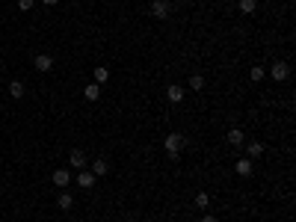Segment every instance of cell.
<instances>
[{
	"instance_id": "obj_10",
	"label": "cell",
	"mask_w": 296,
	"mask_h": 222,
	"mask_svg": "<svg viewBox=\"0 0 296 222\" xmlns=\"http://www.w3.org/2000/svg\"><path fill=\"white\" fill-rule=\"evenodd\" d=\"M107 172H110L107 157H95V160H92V175H95V178H101V175H107Z\"/></svg>"
},
{
	"instance_id": "obj_11",
	"label": "cell",
	"mask_w": 296,
	"mask_h": 222,
	"mask_svg": "<svg viewBox=\"0 0 296 222\" xmlns=\"http://www.w3.org/2000/svg\"><path fill=\"white\" fill-rule=\"evenodd\" d=\"M252 169H255V166H252V160H246V157H240V160L234 163V172H237V175H243V178H249V175H252Z\"/></svg>"
},
{
	"instance_id": "obj_12",
	"label": "cell",
	"mask_w": 296,
	"mask_h": 222,
	"mask_svg": "<svg viewBox=\"0 0 296 222\" xmlns=\"http://www.w3.org/2000/svg\"><path fill=\"white\" fill-rule=\"evenodd\" d=\"M83 98H86V101H98V98H101V86H98V83H89V86L83 89Z\"/></svg>"
},
{
	"instance_id": "obj_22",
	"label": "cell",
	"mask_w": 296,
	"mask_h": 222,
	"mask_svg": "<svg viewBox=\"0 0 296 222\" xmlns=\"http://www.w3.org/2000/svg\"><path fill=\"white\" fill-rule=\"evenodd\" d=\"M202 222H216V216H210V213L204 210V216H202Z\"/></svg>"
},
{
	"instance_id": "obj_4",
	"label": "cell",
	"mask_w": 296,
	"mask_h": 222,
	"mask_svg": "<svg viewBox=\"0 0 296 222\" xmlns=\"http://www.w3.org/2000/svg\"><path fill=\"white\" fill-rule=\"evenodd\" d=\"M86 163H89V160H86V154L80 151V148H74V151L68 154V166H71V169H86Z\"/></svg>"
},
{
	"instance_id": "obj_25",
	"label": "cell",
	"mask_w": 296,
	"mask_h": 222,
	"mask_svg": "<svg viewBox=\"0 0 296 222\" xmlns=\"http://www.w3.org/2000/svg\"><path fill=\"white\" fill-rule=\"evenodd\" d=\"M222 3H231V0H222Z\"/></svg>"
},
{
	"instance_id": "obj_19",
	"label": "cell",
	"mask_w": 296,
	"mask_h": 222,
	"mask_svg": "<svg viewBox=\"0 0 296 222\" xmlns=\"http://www.w3.org/2000/svg\"><path fill=\"white\" fill-rule=\"evenodd\" d=\"M190 89L193 92H202L204 89V77H202V74H193V77H190Z\"/></svg>"
},
{
	"instance_id": "obj_5",
	"label": "cell",
	"mask_w": 296,
	"mask_h": 222,
	"mask_svg": "<svg viewBox=\"0 0 296 222\" xmlns=\"http://www.w3.org/2000/svg\"><path fill=\"white\" fill-rule=\"evenodd\" d=\"M243 145H246V151H249L252 160H255V157H261V154L267 151V145H264L261 139H249V142H243Z\"/></svg>"
},
{
	"instance_id": "obj_9",
	"label": "cell",
	"mask_w": 296,
	"mask_h": 222,
	"mask_svg": "<svg viewBox=\"0 0 296 222\" xmlns=\"http://www.w3.org/2000/svg\"><path fill=\"white\" fill-rule=\"evenodd\" d=\"M54 184H56L59 190H65L68 184H71V172H68V169H56V172H54Z\"/></svg>"
},
{
	"instance_id": "obj_7",
	"label": "cell",
	"mask_w": 296,
	"mask_h": 222,
	"mask_svg": "<svg viewBox=\"0 0 296 222\" xmlns=\"http://www.w3.org/2000/svg\"><path fill=\"white\" fill-rule=\"evenodd\" d=\"M166 98H169L172 104H181V101H184V86H178V83H169V86H166Z\"/></svg>"
},
{
	"instance_id": "obj_26",
	"label": "cell",
	"mask_w": 296,
	"mask_h": 222,
	"mask_svg": "<svg viewBox=\"0 0 296 222\" xmlns=\"http://www.w3.org/2000/svg\"><path fill=\"white\" fill-rule=\"evenodd\" d=\"M125 222H133V219H125Z\"/></svg>"
},
{
	"instance_id": "obj_14",
	"label": "cell",
	"mask_w": 296,
	"mask_h": 222,
	"mask_svg": "<svg viewBox=\"0 0 296 222\" xmlns=\"http://www.w3.org/2000/svg\"><path fill=\"white\" fill-rule=\"evenodd\" d=\"M56 204H59L62 210H71V207H74V199H71V193H65V190H62V193H59V199H56Z\"/></svg>"
},
{
	"instance_id": "obj_16",
	"label": "cell",
	"mask_w": 296,
	"mask_h": 222,
	"mask_svg": "<svg viewBox=\"0 0 296 222\" xmlns=\"http://www.w3.org/2000/svg\"><path fill=\"white\" fill-rule=\"evenodd\" d=\"M107 80H110V68H104V65H98V68H95V83L101 86V83H107Z\"/></svg>"
},
{
	"instance_id": "obj_24",
	"label": "cell",
	"mask_w": 296,
	"mask_h": 222,
	"mask_svg": "<svg viewBox=\"0 0 296 222\" xmlns=\"http://www.w3.org/2000/svg\"><path fill=\"white\" fill-rule=\"evenodd\" d=\"M184 3H193V0H184Z\"/></svg>"
},
{
	"instance_id": "obj_21",
	"label": "cell",
	"mask_w": 296,
	"mask_h": 222,
	"mask_svg": "<svg viewBox=\"0 0 296 222\" xmlns=\"http://www.w3.org/2000/svg\"><path fill=\"white\" fill-rule=\"evenodd\" d=\"M33 3H36V0H18V9H21V12H30Z\"/></svg>"
},
{
	"instance_id": "obj_17",
	"label": "cell",
	"mask_w": 296,
	"mask_h": 222,
	"mask_svg": "<svg viewBox=\"0 0 296 222\" xmlns=\"http://www.w3.org/2000/svg\"><path fill=\"white\" fill-rule=\"evenodd\" d=\"M258 9V0H240V12L243 15H252Z\"/></svg>"
},
{
	"instance_id": "obj_1",
	"label": "cell",
	"mask_w": 296,
	"mask_h": 222,
	"mask_svg": "<svg viewBox=\"0 0 296 222\" xmlns=\"http://www.w3.org/2000/svg\"><path fill=\"white\" fill-rule=\"evenodd\" d=\"M163 145H166V151H169V160H178L181 157V148L187 145V136H184V133H169L163 139Z\"/></svg>"
},
{
	"instance_id": "obj_20",
	"label": "cell",
	"mask_w": 296,
	"mask_h": 222,
	"mask_svg": "<svg viewBox=\"0 0 296 222\" xmlns=\"http://www.w3.org/2000/svg\"><path fill=\"white\" fill-rule=\"evenodd\" d=\"M196 207H199V210H207V207H210V196H207V193H199V196H196Z\"/></svg>"
},
{
	"instance_id": "obj_8",
	"label": "cell",
	"mask_w": 296,
	"mask_h": 222,
	"mask_svg": "<svg viewBox=\"0 0 296 222\" xmlns=\"http://www.w3.org/2000/svg\"><path fill=\"white\" fill-rule=\"evenodd\" d=\"M95 181H98V178H95L89 169H80V175H77V184H80L83 190H92V187H95Z\"/></svg>"
},
{
	"instance_id": "obj_13",
	"label": "cell",
	"mask_w": 296,
	"mask_h": 222,
	"mask_svg": "<svg viewBox=\"0 0 296 222\" xmlns=\"http://www.w3.org/2000/svg\"><path fill=\"white\" fill-rule=\"evenodd\" d=\"M228 142H231V145H243V142H246V133H243L240 128H231V130H228Z\"/></svg>"
},
{
	"instance_id": "obj_3",
	"label": "cell",
	"mask_w": 296,
	"mask_h": 222,
	"mask_svg": "<svg viewBox=\"0 0 296 222\" xmlns=\"http://www.w3.org/2000/svg\"><path fill=\"white\" fill-rule=\"evenodd\" d=\"M151 15H154V18H160V21H166V18L172 15L169 0H151Z\"/></svg>"
},
{
	"instance_id": "obj_15",
	"label": "cell",
	"mask_w": 296,
	"mask_h": 222,
	"mask_svg": "<svg viewBox=\"0 0 296 222\" xmlns=\"http://www.w3.org/2000/svg\"><path fill=\"white\" fill-rule=\"evenodd\" d=\"M9 95H12L15 101L24 98V83H21V80H12V83H9Z\"/></svg>"
},
{
	"instance_id": "obj_6",
	"label": "cell",
	"mask_w": 296,
	"mask_h": 222,
	"mask_svg": "<svg viewBox=\"0 0 296 222\" xmlns=\"http://www.w3.org/2000/svg\"><path fill=\"white\" fill-rule=\"evenodd\" d=\"M33 68H36V71H51V68H54V56H51V54H39V56L33 59Z\"/></svg>"
},
{
	"instance_id": "obj_18",
	"label": "cell",
	"mask_w": 296,
	"mask_h": 222,
	"mask_svg": "<svg viewBox=\"0 0 296 222\" xmlns=\"http://www.w3.org/2000/svg\"><path fill=\"white\" fill-rule=\"evenodd\" d=\"M264 74H267V71H264L261 65H252V71H249V77H252V83H261V80H264Z\"/></svg>"
},
{
	"instance_id": "obj_2",
	"label": "cell",
	"mask_w": 296,
	"mask_h": 222,
	"mask_svg": "<svg viewBox=\"0 0 296 222\" xmlns=\"http://www.w3.org/2000/svg\"><path fill=\"white\" fill-rule=\"evenodd\" d=\"M270 77H273V80H278V83H284V80L290 77V65H287L284 59L273 62V65H270Z\"/></svg>"
},
{
	"instance_id": "obj_23",
	"label": "cell",
	"mask_w": 296,
	"mask_h": 222,
	"mask_svg": "<svg viewBox=\"0 0 296 222\" xmlns=\"http://www.w3.org/2000/svg\"><path fill=\"white\" fill-rule=\"evenodd\" d=\"M42 3H45V6H54V3H59V0H42Z\"/></svg>"
}]
</instances>
